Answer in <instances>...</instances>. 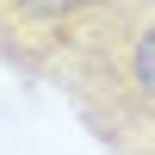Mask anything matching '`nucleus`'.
Returning <instances> with one entry per match:
<instances>
[{"label": "nucleus", "instance_id": "f257e3e1", "mask_svg": "<svg viewBox=\"0 0 155 155\" xmlns=\"http://www.w3.org/2000/svg\"><path fill=\"white\" fill-rule=\"evenodd\" d=\"M50 87L106 155H155V0H130Z\"/></svg>", "mask_w": 155, "mask_h": 155}, {"label": "nucleus", "instance_id": "f03ea898", "mask_svg": "<svg viewBox=\"0 0 155 155\" xmlns=\"http://www.w3.org/2000/svg\"><path fill=\"white\" fill-rule=\"evenodd\" d=\"M130 0H0V62L19 81L50 87L74 50H87Z\"/></svg>", "mask_w": 155, "mask_h": 155}]
</instances>
